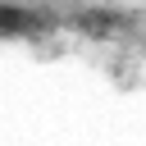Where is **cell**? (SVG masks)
<instances>
[{
  "instance_id": "6da1fadb",
  "label": "cell",
  "mask_w": 146,
  "mask_h": 146,
  "mask_svg": "<svg viewBox=\"0 0 146 146\" xmlns=\"http://www.w3.org/2000/svg\"><path fill=\"white\" fill-rule=\"evenodd\" d=\"M32 23H36V14L14 9V5H0V32H23V27H32Z\"/></svg>"
}]
</instances>
